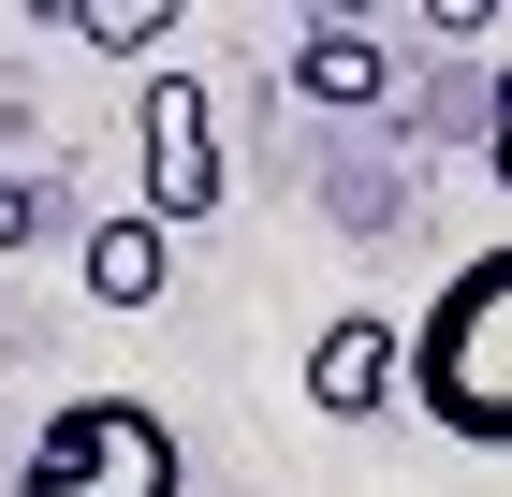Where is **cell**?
<instances>
[{
    "label": "cell",
    "instance_id": "1",
    "mask_svg": "<svg viewBox=\"0 0 512 497\" xmlns=\"http://www.w3.org/2000/svg\"><path fill=\"white\" fill-rule=\"evenodd\" d=\"M410 410L469 454H512V234L469 249V264L425 293L410 322Z\"/></svg>",
    "mask_w": 512,
    "mask_h": 497
},
{
    "label": "cell",
    "instance_id": "2",
    "mask_svg": "<svg viewBox=\"0 0 512 497\" xmlns=\"http://www.w3.org/2000/svg\"><path fill=\"white\" fill-rule=\"evenodd\" d=\"M15 497H191V454L147 395H74V410H44Z\"/></svg>",
    "mask_w": 512,
    "mask_h": 497
},
{
    "label": "cell",
    "instance_id": "3",
    "mask_svg": "<svg viewBox=\"0 0 512 497\" xmlns=\"http://www.w3.org/2000/svg\"><path fill=\"white\" fill-rule=\"evenodd\" d=\"M132 147H147V220H220V191H235V147H220V103H205L191 74H147V103H132Z\"/></svg>",
    "mask_w": 512,
    "mask_h": 497
},
{
    "label": "cell",
    "instance_id": "4",
    "mask_svg": "<svg viewBox=\"0 0 512 497\" xmlns=\"http://www.w3.org/2000/svg\"><path fill=\"white\" fill-rule=\"evenodd\" d=\"M395 395H410V337H395V322H322L308 337V410L322 424H366V410H395Z\"/></svg>",
    "mask_w": 512,
    "mask_h": 497
},
{
    "label": "cell",
    "instance_id": "5",
    "mask_svg": "<svg viewBox=\"0 0 512 497\" xmlns=\"http://www.w3.org/2000/svg\"><path fill=\"white\" fill-rule=\"evenodd\" d=\"M74 278H88V307H161V278H176V234L132 205V220H103V234L74 249Z\"/></svg>",
    "mask_w": 512,
    "mask_h": 497
},
{
    "label": "cell",
    "instance_id": "6",
    "mask_svg": "<svg viewBox=\"0 0 512 497\" xmlns=\"http://www.w3.org/2000/svg\"><path fill=\"white\" fill-rule=\"evenodd\" d=\"M381 74H395V59H381V30H352V15H322V30L293 44V88H308L322 117H352V103H381Z\"/></svg>",
    "mask_w": 512,
    "mask_h": 497
},
{
    "label": "cell",
    "instance_id": "7",
    "mask_svg": "<svg viewBox=\"0 0 512 497\" xmlns=\"http://www.w3.org/2000/svg\"><path fill=\"white\" fill-rule=\"evenodd\" d=\"M59 30H74V44H103V59H147V44H176V0H74Z\"/></svg>",
    "mask_w": 512,
    "mask_h": 497
},
{
    "label": "cell",
    "instance_id": "8",
    "mask_svg": "<svg viewBox=\"0 0 512 497\" xmlns=\"http://www.w3.org/2000/svg\"><path fill=\"white\" fill-rule=\"evenodd\" d=\"M483 176L512 191V59H498V88H483Z\"/></svg>",
    "mask_w": 512,
    "mask_h": 497
},
{
    "label": "cell",
    "instance_id": "9",
    "mask_svg": "<svg viewBox=\"0 0 512 497\" xmlns=\"http://www.w3.org/2000/svg\"><path fill=\"white\" fill-rule=\"evenodd\" d=\"M15 220H30V205H15V191H0V249H15Z\"/></svg>",
    "mask_w": 512,
    "mask_h": 497
}]
</instances>
